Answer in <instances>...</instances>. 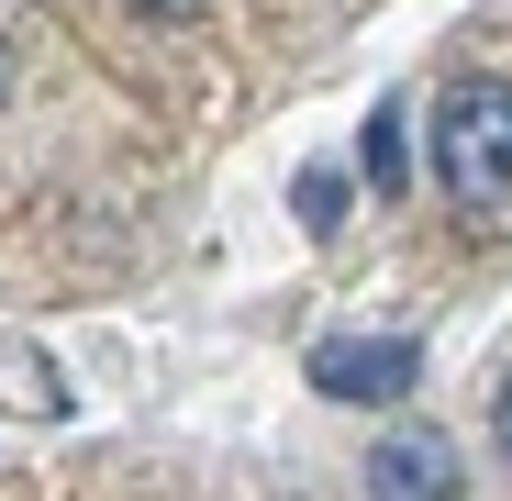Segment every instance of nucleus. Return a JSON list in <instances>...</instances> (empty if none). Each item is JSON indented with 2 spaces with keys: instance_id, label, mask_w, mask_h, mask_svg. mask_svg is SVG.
Listing matches in <instances>:
<instances>
[{
  "instance_id": "f257e3e1",
  "label": "nucleus",
  "mask_w": 512,
  "mask_h": 501,
  "mask_svg": "<svg viewBox=\"0 0 512 501\" xmlns=\"http://www.w3.org/2000/svg\"><path fill=\"white\" fill-rule=\"evenodd\" d=\"M435 179L457 212H512V78L501 67H468L435 90Z\"/></svg>"
},
{
  "instance_id": "f03ea898",
  "label": "nucleus",
  "mask_w": 512,
  "mask_h": 501,
  "mask_svg": "<svg viewBox=\"0 0 512 501\" xmlns=\"http://www.w3.org/2000/svg\"><path fill=\"white\" fill-rule=\"evenodd\" d=\"M412 379H423L412 334H334V346H312V390L323 401H401Z\"/></svg>"
},
{
  "instance_id": "7ed1b4c3",
  "label": "nucleus",
  "mask_w": 512,
  "mask_h": 501,
  "mask_svg": "<svg viewBox=\"0 0 512 501\" xmlns=\"http://www.w3.org/2000/svg\"><path fill=\"white\" fill-rule=\"evenodd\" d=\"M368 490L435 501V490H457V446H446V435H390V446H368Z\"/></svg>"
},
{
  "instance_id": "20e7f679",
  "label": "nucleus",
  "mask_w": 512,
  "mask_h": 501,
  "mask_svg": "<svg viewBox=\"0 0 512 501\" xmlns=\"http://www.w3.org/2000/svg\"><path fill=\"white\" fill-rule=\"evenodd\" d=\"M0 401H23V412H67V390L45 379V357H12V346H0Z\"/></svg>"
},
{
  "instance_id": "39448f33",
  "label": "nucleus",
  "mask_w": 512,
  "mask_h": 501,
  "mask_svg": "<svg viewBox=\"0 0 512 501\" xmlns=\"http://www.w3.org/2000/svg\"><path fill=\"white\" fill-rule=\"evenodd\" d=\"M301 223H312V234L346 223V179H334V167H312V179H301Z\"/></svg>"
},
{
  "instance_id": "423d86ee",
  "label": "nucleus",
  "mask_w": 512,
  "mask_h": 501,
  "mask_svg": "<svg viewBox=\"0 0 512 501\" xmlns=\"http://www.w3.org/2000/svg\"><path fill=\"white\" fill-rule=\"evenodd\" d=\"M368 179H379V190H401V101L368 123Z\"/></svg>"
},
{
  "instance_id": "0eeeda50",
  "label": "nucleus",
  "mask_w": 512,
  "mask_h": 501,
  "mask_svg": "<svg viewBox=\"0 0 512 501\" xmlns=\"http://www.w3.org/2000/svg\"><path fill=\"white\" fill-rule=\"evenodd\" d=\"M490 446H501V468H512V390L490 401Z\"/></svg>"
},
{
  "instance_id": "6e6552de",
  "label": "nucleus",
  "mask_w": 512,
  "mask_h": 501,
  "mask_svg": "<svg viewBox=\"0 0 512 501\" xmlns=\"http://www.w3.org/2000/svg\"><path fill=\"white\" fill-rule=\"evenodd\" d=\"M0 101H12V45H0Z\"/></svg>"
},
{
  "instance_id": "1a4fd4ad",
  "label": "nucleus",
  "mask_w": 512,
  "mask_h": 501,
  "mask_svg": "<svg viewBox=\"0 0 512 501\" xmlns=\"http://www.w3.org/2000/svg\"><path fill=\"white\" fill-rule=\"evenodd\" d=\"M145 12H190V0H145Z\"/></svg>"
}]
</instances>
